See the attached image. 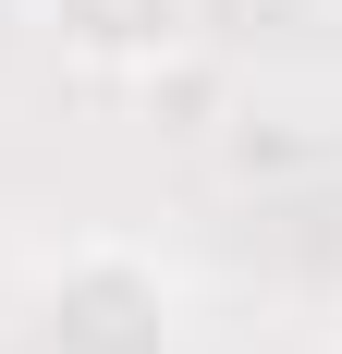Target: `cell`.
<instances>
[{
	"instance_id": "1",
	"label": "cell",
	"mask_w": 342,
	"mask_h": 354,
	"mask_svg": "<svg viewBox=\"0 0 342 354\" xmlns=\"http://www.w3.org/2000/svg\"><path fill=\"white\" fill-rule=\"evenodd\" d=\"M183 342V281L147 245H73L37 281V354H171Z\"/></svg>"
},
{
	"instance_id": "2",
	"label": "cell",
	"mask_w": 342,
	"mask_h": 354,
	"mask_svg": "<svg viewBox=\"0 0 342 354\" xmlns=\"http://www.w3.org/2000/svg\"><path fill=\"white\" fill-rule=\"evenodd\" d=\"M49 12V37H62L73 62L98 73H159L196 49V0H37Z\"/></svg>"
},
{
	"instance_id": "3",
	"label": "cell",
	"mask_w": 342,
	"mask_h": 354,
	"mask_svg": "<svg viewBox=\"0 0 342 354\" xmlns=\"http://www.w3.org/2000/svg\"><path fill=\"white\" fill-rule=\"evenodd\" d=\"M330 12H342V0H330Z\"/></svg>"
}]
</instances>
